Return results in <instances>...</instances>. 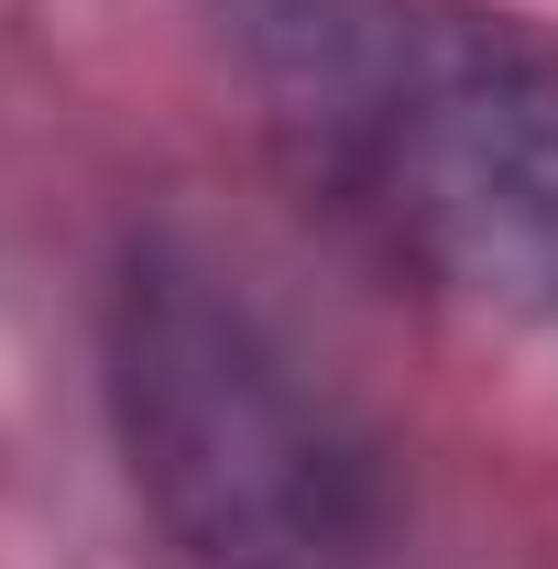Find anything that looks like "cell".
Listing matches in <instances>:
<instances>
[{
    "mask_svg": "<svg viewBox=\"0 0 558 569\" xmlns=\"http://www.w3.org/2000/svg\"><path fill=\"white\" fill-rule=\"evenodd\" d=\"M296 187L482 318H558V56L482 0H230Z\"/></svg>",
    "mask_w": 558,
    "mask_h": 569,
    "instance_id": "1",
    "label": "cell"
},
{
    "mask_svg": "<svg viewBox=\"0 0 558 569\" xmlns=\"http://www.w3.org/2000/svg\"><path fill=\"white\" fill-rule=\"evenodd\" d=\"M99 395L132 493L198 569H395V438L187 230H142L110 263Z\"/></svg>",
    "mask_w": 558,
    "mask_h": 569,
    "instance_id": "2",
    "label": "cell"
}]
</instances>
